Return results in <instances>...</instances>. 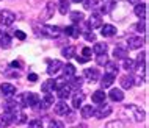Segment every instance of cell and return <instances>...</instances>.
Wrapping results in <instances>:
<instances>
[{
	"instance_id": "6da1fadb",
	"label": "cell",
	"mask_w": 149,
	"mask_h": 128,
	"mask_svg": "<svg viewBox=\"0 0 149 128\" xmlns=\"http://www.w3.org/2000/svg\"><path fill=\"white\" fill-rule=\"evenodd\" d=\"M124 111H126V116H129V117L132 119V120L135 122H143L144 120V109L136 105H127L124 106Z\"/></svg>"
},
{
	"instance_id": "7a4b0ae2",
	"label": "cell",
	"mask_w": 149,
	"mask_h": 128,
	"mask_svg": "<svg viewBox=\"0 0 149 128\" xmlns=\"http://www.w3.org/2000/svg\"><path fill=\"white\" fill-rule=\"evenodd\" d=\"M21 100L24 106H36L39 103V95L35 92H25L21 95Z\"/></svg>"
},
{
	"instance_id": "3957f363",
	"label": "cell",
	"mask_w": 149,
	"mask_h": 128,
	"mask_svg": "<svg viewBox=\"0 0 149 128\" xmlns=\"http://www.w3.org/2000/svg\"><path fill=\"white\" fill-rule=\"evenodd\" d=\"M111 113H113V109H111L110 105L100 103V106L97 108V109H94V117H97V119H105V117H108Z\"/></svg>"
},
{
	"instance_id": "277c9868",
	"label": "cell",
	"mask_w": 149,
	"mask_h": 128,
	"mask_svg": "<svg viewBox=\"0 0 149 128\" xmlns=\"http://www.w3.org/2000/svg\"><path fill=\"white\" fill-rule=\"evenodd\" d=\"M41 31H42V34L46 36V38H58L60 33H61V30H60L58 27H55V25H42Z\"/></svg>"
},
{
	"instance_id": "5b68a950",
	"label": "cell",
	"mask_w": 149,
	"mask_h": 128,
	"mask_svg": "<svg viewBox=\"0 0 149 128\" xmlns=\"http://www.w3.org/2000/svg\"><path fill=\"white\" fill-rule=\"evenodd\" d=\"M16 21V14L13 13V11L10 10H3L2 13H0V22H2V25H11Z\"/></svg>"
},
{
	"instance_id": "8992f818",
	"label": "cell",
	"mask_w": 149,
	"mask_h": 128,
	"mask_svg": "<svg viewBox=\"0 0 149 128\" xmlns=\"http://www.w3.org/2000/svg\"><path fill=\"white\" fill-rule=\"evenodd\" d=\"M127 44H129V49L130 50H138L143 47V38L141 36H129Z\"/></svg>"
},
{
	"instance_id": "52a82bcc",
	"label": "cell",
	"mask_w": 149,
	"mask_h": 128,
	"mask_svg": "<svg viewBox=\"0 0 149 128\" xmlns=\"http://www.w3.org/2000/svg\"><path fill=\"white\" fill-rule=\"evenodd\" d=\"M86 27H88V28H91V30L102 27V17H100L99 14H91L90 19H88V22H86Z\"/></svg>"
},
{
	"instance_id": "ba28073f",
	"label": "cell",
	"mask_w": 149,
	"mask_h": 128,
	"mask_svg": "<svg viewBox=\"0 0 149 128\" xmlns=\"http://www.w3.org/2000/svg\"><path fill=\"white\" fill-rule=\"evenodd\" d=\"M63 67V64L61 61H58V59H49V66H47V74L49 75H55V74H58V70Z\"/></svg>"
},
{
	"instance_id": "9c48e42d",
	"label": "cell",
	"mask_w": 149,
	"mask_h": 128,
	"mask_svg": "<svg viewBox=\"0 0 149 128\" xmlns=\"http://www.w3.org/2000/svg\"><path fill=\"white\" fill-rule=\"evenodd\" d=\"M0 91H2V94L5 97L10 98L16 94V86H13L11 83H3V85H0Z\"/></svg>"
},
{
	"instance_id": "30bf717a",
	"label": "cell",
	"mask_w": 149,
	"mask_h": 128,
	"mask_svg": "<svg viewBox=\"0 0 149 128\" xmlns=\"http://www.w3.org/2000/svg\"><path fill=\"white\" fill-rule=\"evenodd\" d=\"M85 78L88 80V81H91V83H94V81H97L99 80V70L96 69V67H90V69H85Z\"/></svg>"
},
{
	"instance_id": "8fae6325",
	"label": "cell",
	"mask_w": 149,
	"mask_h": 128,
	"mask_svg": "<svg viewBox=\"0 0 149 128\" xmlns=\"http://www.w3.org/2000/svg\"><path fill=\"white\" fill-rule=\"evenodd\" d=\"M52 105H54V97H52L50 94H46V97L39 100V103L36 106H38L39 109H47V108H50Z\"/></svg>"
},
{
	"instance_id": "7c38bea8",
	"label": "cell",
	"mask_w": 149,
	"mask_h": 128,
	"mask_svg": "<svg viewBox=\"0 0 149 128\" xmlns=\"http://www.w3.org/2000/svg\"><path fill=\"white\" fill-rule=\"evenodd\" d=\"M54 111H55V114H57V116H66L68 113H69V106H68L66 102H63V100H61L60 103L55 105Z\"/></svg>"
},
{
	"instance_id": "4fadbf2b",
	"label": "cell",
	"mask_w": 149,
	"mask_h": 128,
	"mask_svg": "<svg viewBox=\"0 0 149 128\" xmlns=\"http://www.w3.org/2000/svg\"><path fill=\"white\" fill-rule=\"evenodd\" d=\"M14 122V114L13 113H3L0 116V127H8Z\"/></svg>"
},
{
	"instance_id": "5bb4252c",
	"label": "cell",
	"mask_w": 149,
	"mask_h": 128,
	"mask_svg": "<svg viewBox=\"0 0 149 128\" xmlns=\"http://www.w3.org/2000/svg\"><path fill=\"white\" fill-rule=\"evenodd\" d=\"M108 97L113 100V102H123L124 100V92L121 89H118V87H113V89H110Z\"/></svg>"
},
{
	"instance_id": "9a60e30c",
	"label": "cell",
	"mask_w": 149,
	"mask_h": 128,
	"mask_svg": "<svg viewBox=\"0 0 149 128\" xmlns=\"http://www.w3.org/2000/svg\"><path fill=\"white\" fill-rule=\"evenodd\" d=\"M105 98H107V94L104 92V89L96 91V92L91 95V100H93L94 103H97V105H100V103H104V102H105Z\"/></svg>"
},
{
	"instance_id": "2e32d148",
	"label": "cell",
	"mask_w": 149,
	"mask_h": 128,
	"mask_svg": "<svg viewBox=\"0 0 149 128\" xmlns=\"http://www.w3.org/2000/svg\"><path fill=\"white\" fill-rule=\"evenodd\" d=\"M55 86H57V83H55L54 78L46 80V81L42 83V86H41V91H42V92H46V94H50L52 91L55 89Z\"/></svg>"
},
{
	"instance_id": "e0dca14e",
	"label": "cell",
	"mask_w": 149,
	"mask_h": 128,
	"mask_svg": "<svg viewBox=\"0 0 149 128\" xmlns=\"http://www.w3.org/2000/svg\"><path fill=\"white\" fill-rule=\"evenodd\" d=\"M146 10H148V6H146V3H136L135 5V10H134V13L135 16H138L140 19H144L146 17Z\"/></svg>"
},
{
	"instance_id": "ac0fdd59",
	"label": "cell",
	"mask_w": 149,
	"mask_h": 128,
	"mask_svg": "<svg viewBox=\"0 0 149 128\" xmlns=\"http://www.w3.org/2000/svg\"><path fill=\"white\" fill-rule=\"evenodd\" d=\"M119 85L124 87V89H130L132 86H134V77L132 75H124V77H121L119 80Z\"/></svg>"
},
{
	"instance_id": "d6986e66",
	"label": "cell",
	"mask_w": 149,
	"mask_h": 128,
	"mask_svg": "<svg viewBox=\"0 0 149 128\" xmlns=\"http://www.w3.org/2000/svg\"><path fill=\"white\" fill-rule=\"evenodd\" d=\"M113 81H115V75H111V74H104V77H102V81H100V85H102V89H105V87H110L111 85H113Z\"/></svg>"
},
{
	"instance_id": "ffe728a7",
	"label": "cell",
	"mask_w": 149,
	"mask_h": 128,
	"mask_svg": "<svg viewBox=\"0 0 149 128\" xmlns=\"http://www.w3.org/2000/svg\"><path fill=\"white\" fill-rule=\"evenodd\" d=\"M54 10H55V5H54V3H52V2L47 3V5H46V10H44L46 13L39 16V19H41V21H47V19H50L52 14H54Z\"/></svg>"
},
{
	"instance_id": "44dd1931",
	"label": "cell",
	"mask_w": 149,
	"mask_h": 128,
	"mask_svg": "<svg viewBox=\"0 0 149 128\" xmlns=\"http://www.w3.org/2000/svg\"><path fill=\"white\" fill-rule=\"evenodd\" d=\"M100 34L102 36H115L116 34V27H113L111 23H107L100 28Z\"/></svg>"
},
{
	"instance_id": "7402d4cb",
	"label": "cell",
	"mask_w": 149,
	"mask_h": 128,
	"mask_svg": "<svg viewBox=\"0 0 149 128\" xmlns=\"http://www.w3.org/2000/svg\"><path fill=\"white\" fill-rule=\"evenodd\" d=\"M64 33H66L68 36H71V38H79L80 36V28L77 25H69L64 28Z\"/></svg>"
},
{
	"instance_id": "603a6c76",
	"label": "cell",
	"mask_w": 149,
	"mask_h": 128,
	"mask_svg": "<svg viewBox=\"0 0 149 128\" xmlns=\"http://www.w3.org/2000/svg\"><path fill=\"white\" fill-rule=\"evenodd\" d=\"M58 98H61V100H64V98H68L71 95V87H69V85H63L61 87H58Z\"/></svg>"
},
{
	"instance_id": "cb8c5ba5",
	"label": "cell",
	"mask_w": 149,
	"mask_h": 128,
	"mask_svg": "<svg viewBox=\"0 0 149 128\" xmlns=\"http://www.w3.org/2000/svg\"><path fill=\"white\" fill-rule=\"evenodd\" d=\"M105 69H107L108 74L116 75V74H118V70H119V66H118V63H116V61H107L105 63Z\"/></svg>"
},
{
	"instance_id": "d4e9b609",
	"label": "cell",
	"mask_w": 149,
	"mask_h": 128,
	"mask_svg": "<svg viewBox=\"0 0 149 128\" xmlns=\"http://www.w3.org/2000/svg\"><path fill=\"white\" fill-rule=\"evenodd\" d=\"M75 75V67L72 66V64H66V66L63 67V77L64 78H72Z\"/></svg>"
},
{
	"instance_id": "484cf974",
	"label": "cell",
	"mask_w": 149,
	"mask_h": 128,
	"mask_svg": "<svg viewBox=\"0 0 149 128\" xmlns=\"http://www.w3.org/2000/svg\"><path fill=\"white\" fill-rule=\"evenodd\" d=\"M93 52L96 55H104L107 53V44L105 42H96L94 47H93Z\"/></svg>"
},
{
	"instance_id": "4316f807",
	"label": "cell",
	"mask_w": 149,
	"mask_h": 128,
	"mask_svg": "<svg viewBox=\"0 0 149 128\" xmlns=\"http://www.w3.org/2000/svg\"><path fill=\"white\" fill-rule=\"evenodd\" d=\"M113 55H115L116 59H124V58H127V49H124V47L118 45V47L115 49Z\"/></svg>"
},
{
	"instance_id": "83f0119b",
	"label": "cell",
	"mask_w": 149,
	"mask_h": 128,
	"mask_svg": "<svg viewBox=\"0 0 149 128\" xmlns=\"http://www.w3.org/2000/svg\"><path fill=\"white\" fill-rule=\"evenodd\" d=\"M83 98H85V95H83L82 92H77L72 97V106L75 108V109H79L80 105H82V102H83Z\"/></svg>"
},
{
	"instance_id": "f1b7e54d",
	"label": "cell",
	"mask_w": 149,
	"mask_h": 128,
	"mask_svg": "<svg viewBox=\"0 0 149 128\" xmlns=\"http://www.w3.org/2000/svg\"><path fill=\"white\" fill-rule=\"evenodd\" d=\"M94 116V108H93L91 105H86V106H83L82 108V117L83 119H90Z\"/></svg>"
},
{
	"instance_id": "f546056e",
	"label": "cell",
	"mask_w": 149,
	"mask_h": 128,
	"mask_svg": "<svg viewBox=\"0 0 149 128\" xmlns=\"http://www.w3.org/2000/svg\"><path fill=\"white\" fill-rule=\"evenodd\" d=\"M0 47L2 49H10L11 47V38L8 34H0Z\"/></svg>"
},
{
	"instance_id": "4dcf8cb0",
	"label": "cell",
	"mask_w": 149,
	"mask_h": 128,
	"mask_svg": "<svg viewBox=\"0 0 149 128\" xmlns=\"http://www.w3.org/2000/svg\"><path fill=\"white\" fill-rule=\"evenodd\" d=\"M123 67H124L127 72L135 70V61H134V59H130V58H124V59H123Z\"/></svg>"
},
{
	"instance_id": "1f68e13d",
	"label": "cell",
	"mask_w": 149,
	"mask_h": 128,
	"mask_svg": "<svg viewBox=\"0 0 149 128\" xmlns=\"http://www.w3.org/2000/svg\"><path fill=\"white\" fill-rule=\"evenodd\" d=\"M74 53H75V47H72V45H68V47H64V49L61 50V55L66 59H69L74 56Z\"/></svg>"
},
{
	"instance_id": "d6a6232c",
	"label": "cell",
	"mask_w": 149,
	"mask_h": 128,
	"mask_svg": "<svg viewBox=\"0 0 149 128\" xmlns=\"http://www.w3.org/2000/svg\"><path fill=\"white\" fill-rule=\"evenodd\" d=\"M83 13L82 11H72L71 13V21H72V23H79V22H82L83 21Z\"/></svg>"
},
{
	"instance_id": "836d02e7",
	"label": "cell",
	"mask_w": 149,
	"mask_h": 128,
	"mask_svg": "<svg viewBox=\"0 0 149 128\" xmlns=\"http://www.w3.org/2000/svg\"><path fill=\"white\" fill-rule=\"evenodd\" d=\"M83 85V78L82 77H72V81H71V85H69V87L71 89H79L80 86Z\"/></svg>"
},
{
	"instance_id": "e575fe53",
	"label": "cell",
	"mask_w": 149,
	"mask_h": 128,
	"mask_svg": "<svg viewBox=\"0 0 149 128\" xmlns=\"http://www.w3.org/2000/svg\"><path fill=\"white\" fill-rule=\"evenodd\" d=\"M60 13L61 14H66L68 11H69V2L68 0H60Z\"/></svg>"
},
{
	"instance_id": "d590c367",
	"label": "cell",
	"mask_w": 149,
	"mask_h": 128,
	"mask_svg": "<svg viewBox=\"0 0 149 128\" xmlns=\"http://www.w3.org/2000/svg\"><path fill=\"white\" fill-rule=\"evenodd\" d=\"M83 2V6H85V10H91V8H94L97 5V0H82Z\"/></svg>"
},
{
	"instance_id": "8d00e7d4",
	"label": "cell",
	"mask_w": 149,
	"mask_h": 128,
	"mask_svg": "<svg viewBox=\"0 0 149 128\" xmlns=\"http://www.w3.org/2000/svg\"><path fill=\"white\" fill-rule=\"evenodd\" d=\"M105 128H124V125L119 120H113V122H108L105 125Z\"/></svg>"
},
{
	"instance_id": "74e56055",
	"label": "cell",
	"mask_w": 149,
	"mask_h": 128,
	"mask_svg": "<svg viewBox=\"0 0 149 128\" xmlns=\"http://www.w3.org/2000/svg\"><path fill=\"white\" fill-rule=\"evenodd\" d=\"M108 61V58H107V53H104V55H97V59H96V63L99 64V66H105V63Z\"/></svg>"
},
{
	"instance_id": "f35d334b",
	"label": "cell",
	"mask_w": 149,
	"mask_h": 128,
	"mask_svg": "<svg viewBox=\"0 0 149 128\" xmlns=\"http://www.w3.org/2000/svg\"><path fill=\"white\" fill-rule=\"evenodd\" d=\"M135 30L138 31V33H144V31H146V22H144V21L138 22V23L135 25Z\"/></svg>"
},
{
	"instance_id": "ab89813d",
	"label": "cell",
	"mask_w": 149,
	"mask_h": 128,
	"mask_svg": "<svg viewBox=\"0 0 149 128\" xmlns=\"http://www.w3.org/2000/svg\"><path fill=\"white\" fill-rule=\"evenodd\" d=\"M29 128H42V122L35 119V120H30L29 122Z\"/></svg>"
},
{
	"instance_id": "60d3db41",
	"label": "cell",
	"mask_w": 149,
	"mask_h": 128,
	"mask_svg": "<svg viewBox=\"0 0 149 128\" xmlns=\"http://www.w3.org/2000/svg\"><path fill=\"white\" fill-rule=\"evenodd\" d=\"M91 53H93V49H88V47H83V49H82V56H85V58L90 59Z\"/></svg>"
},
{
	"instance_id": "b9f144b4",
	"label": "cell",
	"mask_w": 149,
	"mask_h": 128,
	"mask_svg": "<svg viewBox=\"0 0 149 128\" xmlns=\"http://www.w3.org/2000/svg\"><path fill=\"white\" fill-rule=\"evenodd\" d=\"M49 128H63V123L58 122V120H52L49 123Z\"/></svg>"
},
{
	"instance_id": "7bdbcfd3",
	"label": "cell",
	"mask_w": 149,
	"mask_h": 128,
	"mask_svg": "<svg viewBox=\"0 0 149 128\" xmlns=\"http://www.w3.org/2000/svg\"><path fill=\"white\" fill-rule=\"evenodd\" d=\"M83 36H85V39H86V41H90V42H94V41H96L94 33H90V31H88V33H85Z\"/></svg>"
},
{
	"instance_id": "ee69618b",
	"label": "cell",
	"mask_w": 149,
	"mask_h": 128,
	"mask_svg": "<svg viewBox=\"0 0 149 128\" xmlns=\"http://www.w3.org/2000/svg\"><path fill=\"white\" fill-rule=\"evenodd\" d=\"M16 38H17V39H21V41H24V39H25L27 38V34L25 33H24V31H21V30H16Z\"/></svg>"
},
{
	"instance_id": "f6af8a7d",
	"label": "cell",
	"mask_w": 149,
	"mask_h": 128,
	"mask_svg": "<svg viewBox=\"0 0 149 128\" xmlns=\"http://www.w3.org/2000/svg\"><path fill=\"white\" fill-rule=\"evenodd\" d=\"M113 8V3H110V5H105V6H102V10H100V13L102 14H107V13H110V10Z\"/></svg>"
},
{
	"instance_id": "bcb514c9",
	"label": "cell",
	"mask_w": 149,
	"mask_h": 128,
	"mask_svg": "<svg viewBox=\"0 0 149 128\" xmlns=\"http://www.w3.org/2000/svg\"><path fill=\"white\" fill-rule=\"evenodd\" d=\"M29 80H30V81H38V75H36V74H29Z\"/></svg>"
},
{
	"instance_id": "7dc6e473",
	"label": "cell",
	"mask_w": 149,
	"mask_h": 128,
	"mask_svg": "<svg viewBox=\"0 0 149 128\" xmlns=\"http://www.w3.org/2000/svg\"><path fill=\"white\" fill-rule=\"evenodd\" d=\"M77 61L80 63V64H85L86 61H90L88 58H85V56H77Z\"/></svg>"
},
{
	"instance_id": "c3c4849f",
	"label": "cell",
	"mask_w": 149,
	"mask_h": 128,
	"mask_svg": "<svg viewBox=\"0 0 149 128\" xmlns=\"http://www.w3.org/2000/svg\"><path fill=\"white\" fill-rule=\"evenodd\" d=\"M5 75H6V77H13V78H14V77H16V78L19 77V74H17V72H16V74H14V72H8V74H5Z\"/></svg>"
},
{
	"instance_id": "681fc988",
	"label": "cell",
	"mask_w": 149,
	"mask_h": 128,
	"mask_svg": "<svg viewBox=\"0 0 149 128\" xmlns=\"http://www.w3.org/2000/svg\"><path fill=\"white\" fill-rule=\"evenodd\" d=\"M11 66H13V67H21L22 64H21V63H17V61H13V63H11Z\"/></svg>"
},
{
	"instance_id": "f907efd6",
	"label": "cell",
	"mask_w": 149,
	"mask_h": 128,
	"mask_svg": "<svg viewBox=\"0 0 149 128\" xmlns=\"http://www.w3.org/2000/svg\"><path fill=\"white\" fill-rule=\"evenodd\" d=\"M129 3H134V5H136V3H140V0H127Z\"/></svg>"
},
{
	"instance_id": "816d5d0a",
	"label": "cell",
	"mask_w": 149,
	"mask_h": 128,
	"mask_svg": "<svg viewBox=\"0 0 149 128\" xmlns=\"http://www.w3.org/2000/svg\"><path fill=\"white\" fill-rule=\"evenodd\" d=\"M72 2H74V3H79V2H82V0H72Z\"/></svg>"
},
{
	"instance_id": "f5cc1de1",
	"label": "cell",
	"mask_w": 149,
	"mask_h": 128,
	"mask_svg": "<svg viewBox=\"0 0 149 128\" xmlns=\"http://www.w3.org/2000/svg\"><path fill=\"white\" fill-rule=\"evenodd\" d=\"M72 128H82V127H72Z\"/></svg>"
},
{
	"instance_id": "db71d44e",
	"label": "cell",
	"mask_w": 149,
	"mask_h": 128,
	"mask_svg": "<svg viewBox=\"0 0 149 128\" xmlns=\"http://www.w3.org/2000/svg\"><path fill=\"white\" fill-rule=\"evenodd\" d=\"M0 128H2V127H0Z\"/></svg>"
}]
</instances>
